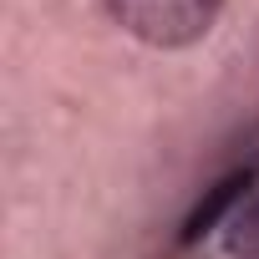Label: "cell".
<instances>
[{
  "mask_svg": "<svg viewBox=\"0 0 259 259\" xmlns=\"http://www.w3.org/2000/svg\"><path fill=\"white\" fill-rule=\"evenodd\" d=\"M229 0H102V11L122 36H133L153 51H188L198 46Z\"/></svg>",
  "mask_w": 259,
  "mask_h": 259,
  "instance_id": "obj_1",
  "label": "cell"
},
{
  "mask_svg": "<svg viewBox=\"0 0 259 259\" xmlns=\"http://www.w3.org/2000/svg\"><path fill=\"white\" fill-rule=\"evenodd\" d=\"M254 183H259V163H239V168H229L224 178H213V183L193 198V208L183 213V224H178V249H193V244H203L208 234H224L229 219L254 198Z\"/></svg>",
  "mask_w": 259,
  "mask_h": 259,
  "instance_id": "obj_2",
  "label": "cell"
},
{
  "mask_svg": "<svg viewBox=\"0 0 259 259\" xmlns=\"http://www.w3.org/2000/svg\"><path fill=\"white\" fill-rule=\"evenodd\" d=\"M224 254L229 259H259V188H254V198L229 219V229H224Z\"/></svg>",
  "mask_w": 259,
  "mask_h": 259,
  "instance_id": "obj_3",
  "label": "cell"
}]
</instances>
